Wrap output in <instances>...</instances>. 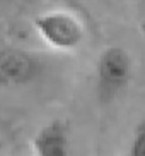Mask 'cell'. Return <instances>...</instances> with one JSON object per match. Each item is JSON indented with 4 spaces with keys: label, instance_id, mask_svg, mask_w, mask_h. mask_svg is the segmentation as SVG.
Segmentation results:
<instances>
[{
    "label": "cell",
    "instance_id": "cell-1",
    "mask_svg": "<svg viewBox=\"0 0 145 156\" xmlns=\"http://www.w3.org/2000/svg\"><path fill=\"white\" fill-rule=\"evenodd\" d=\"M133 77V60L123 46H108L96 62V93L101 103H111L128 87Z\"/></svg>",
    "mask_w": 145,
    "mask_h": 156
},
{
    "label": "cell",
    "instance_id": "cell-2",
    "mask_svg": "<svg viewBox=\"0 0 145 156\" xmlns=\"http://www.w3.org/2000/svg\"><path fill=\"white\" fill-rule=\"evenodd\" d=\"M32 26L46 45L60 51L77 50L84 43L86 29L80 19L68 10H45L34 17Z\"/></svg>",
    "mask_w": 145,
    "mask_h": 156
},
{
    "label": "cell",
    "instance_id": "cell-3",
    "mask_svg": "<svg viewBox=\"0 0 145 156\" xmlns=\"http://www.w3.org/2000/svg\"><path fill=\"white\" fill-rule=\"evenodd\" d=\"M43 70L41 58L19 46L0 48V86L22 87L39 77Z\"/></svg>",
    "mask_w": 145,
    "mask_h": 156
},
{
    "label": "cell",
    "instance_id": "cell-4",
    "mask_svg": "<svg viewBox=\"0 0 145 156\" xmlns=\"http://www.w3.org/2000/svg\"><path fill=\"white\" fill-rule=\"evenodd\" d=\"M34 156H72L68 127L62 120H51L39 129L32 139Z\"/></svg>",
    "mask_w": 145,
    "mask_h": 156
},
{
    "label": "cell",
    "instance_id": "cell-5",
    "mask_svg": "<svg viewBox=\"0 0 145 156\" xmlns=\"http://www.w3.org/2000/svg\"><path fill=\"white\" fill-rule=\"evenodd\" d=\"M126 156H145V117L138 122V125L133 130Z\"/></svg>",
    "mask_w": 145,
    "mask_h": 156
}]
</instances>
